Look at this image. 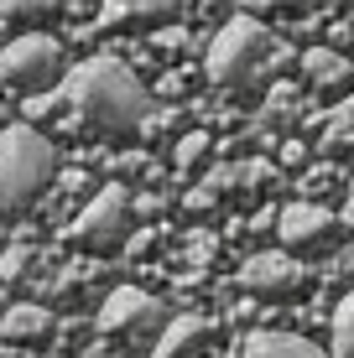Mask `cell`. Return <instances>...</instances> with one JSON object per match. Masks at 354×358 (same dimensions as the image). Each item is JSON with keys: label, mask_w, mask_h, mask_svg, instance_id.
Listing matches in <instances>:
<instances>
[{"label": "cell", "mask_w": 354, "mask_h": 358, "mask_svg": "<svg viewBox=\"0 0 354 358\" xmlns=\"http://www.w3.org/2000/svg\"><path fill=\"white\" fill-rule=\"evenodd\" d=\"M328 229H334V213L318 203H292L276 213V234H282V244H292V250H308V244H323Z\"/></svg>", "instance_id": "8"}, {"label": "cell", "mask_w": 354, "mask_h": 358, "mask_svg": "<svg viewBox=\"0 0 354 358\" xmlns=\"http://www.w3.org/2000/svg\"><path fill=\"white\" fill-rule=\"evenodd\" d=\"M57 145L32 125L0 130V208H27L36 192L53 182Z\"/></svg>", "instance_id": "2"}, {"label": "cell", "mask_w": 354, "mask_h": 358, "mask_svg": "<svg viewBox=\"0 0 354 358\" xmlns=\"http://www.w3.org/2000/svg\"><path fill=\"white\" fill-rule=\"evenodd\" d=\"M63 42L47 31H27L0 52V78L16 89H53V83H63Z\"/></svg>", "instance_id": "4"}, {"label": "cell", "mask_w": 354, "mask_h": 358, "mask_svg": "<svg viewBox=\"0 0 354 358\" xmlns=\"http://www.w3.org/2000/svg\"><path fill=\"white\" fill-rule=\"evenodd\" d=\"M115 171H120V177H136V171H146V156H141V151L115 156Z\"/></svg>", "instance_id": "21"}, {"label": "cell", "mask_w": 354, "mask_h": 358, "mask_svg": "<svg viewBox=\"0 0 354 358\" xmlns=\"http://www.w3.org/2000/svg\"><path fill=\"white\" fill-rule=\"evenodd\" d=\"M203 343H209V322H203V317H177V322L162 332V343H156L151 358H193Z\"/></svg>", "instance_id": "11"}, {"label": "cell", "mask_w": 354, "mask_h": 358, "mask_svg": "<svg viewBox=\"0 0 354 358\" xmlns=\"http://www.w3.org/2000/svg\"><path fill=\"white\" fill-rule=\"evenodd\" d=\"M282 6H292V0H245L250 16H271V10H282Z\"/></svg>", "instance_id": "22"}, {"label": "cell", "mask_w": 354, "mask_h": 358, "mask_svg": "<svg viewBox=\"0 0 354 358\" xmlns=\"http://www.w3.org/2000/svg\"><path fill=\"white\" fill-rule=\"evenodd\" d=\"M156 42H162V47H182V42H188V31H182V27H167V31H156Z\"/></svg>", "instance_id": "24"}, {"label": "cell", "mask_w": 354, "mask_h": 358, "mask_svg": "<svg viewBox=\"0 0 354 358\" xmlns=\"http://www.w3.org/2000/svg\"><path fill=\"white\" fill-rule=\"evenodd\" d=\"M203 151H209V135L193 130V135H182V141H177V156H172V162L188 171V166H198V162H203Z\"/></svg>", "instance_id": "17"}, {"label": "cell", "mask_w": 354, "mask_h": 358, "mask_svg": "<svg viewBox=\"0 0 354 358\" xmlns=\"http://www.w3.org/2000/svg\"><path fill=\"white\" fill-rule=\"evenodd\" d=\"M156 322H162V301H156L151 291H141V286L109 291L104 306H100V332H109V338H125V332H151Z\"/></svg>", "instance_id": "6"}, {"label": "cell", "mask_w": 354, "mask_h": 358, "mask_svg": "<svg viewBox=\"0 0 354 358\" xmlns=\"http://www.w3.org/2000/svg\"><path fill=\"white\" fill-rule=\"evenodd\" d=\"M302 73H308L313 83H323V89H339V83H349L354 78V68H349V57L339 52V47H308L302 52Z\"/></svg>", "instance_id": "12"}, {"label": "cell", "mask_w": 354, "mask_h": 358, "mask_svg": "<svg viewBox=\"0 0 354 358\" xmlns=\"http://www.w3.org/2000/svg\"><path fill=\"white\" fill-rule=\"evenodd\" d=\"M271 63H282V47H276V36L261 27L255 16H235L224 21V31L214 36L209 47V78L224 83V89H240V83H255Z\"/></svg>", "instance_id": "3"}, {"label": "cell", "mask_w": 354, "mask_h": 358, "mask_svg": "<svg viewBox=\"0 0 354 358\" xmlns=\"http://www.w3.org/2000/svg\"><path fill=\"white\" fill-rule=\"evenodd\" d=\"M27 265H32V250H27V244L6 250V255H0V280H16L21 270H27Z\"/></svg>", "instance_id": "20"}, {"label": "cell", "mask_w": 354, "mask_h": 358, "mask_svg": "<svg viewBox=\"0 0 354 358\" xmlns=\"http://www.w3.org/2000/svg\"><path fill=\"white\" fill-rule=\"evenodd\" d=\"M188 6V0H104V10H100V21L94 27H120V21H167V16H177V10Z\"/></svg>", "instance_id": "10"}, {"label": "cell", "mask_w": 354, "mask_h": 358, "mask_svg": "<svg viewBox=\"0 0 354 358\" xmlns=\"http://www.w3.org/2000/svg\"><path fill=\"white\" fill-rule=\"evenodd\" d=\"M47 327H53V312H47V306H36V301L6 306V317H0V332H6V338H16V343H27V338H42Z\"/></svg>", "instance_id": "13"}, {"label": "cell", "mask_w": 354, "mask_h": 358, "mask_svg": "<svg viewBox=\"0 0 354 358\" xmlns=\"http://www.w3.org/2000/svg\"><path fill=\"white\" fill-rule=\"evenodd\" d=\"M68 234L79 244H89V250H115V244L130 234V192H125V182H109V187L73 218Z\"/></svg>", "instance_id": "5"}, {"label": "cell", "mask_w": 354, "mask_h": 358, "mask_svg": "<svg viewBox=\"0 0 354 358\" xmlns=\"http://www.w3.org/2000/svg\"><path fill=\"white\" fill-rule=\"evenodd\" d=\"M302 115V94L297 83H276L271 94H266V109H261V125H287V120Z\"/></svg>", "instance_id": "14"}, {"label": "cell", "mask_w": 354, "mask_h": 358, "mask_svg": "<svg viewBox=\"0 0 354 358\" xmlns=\"http://www.w3.org/2000/svg\"><path fill=\"white\" fill-rule=\"evenodd\" d=\"M302 280V265L292 260L287 250H266V255H250L240 265V286L255 291V296H276V291H292Z\"/></svg>", "instance_id": "7"}, {"label": "cell", "mask_w": 354, "mask_h": 358, "mask_svg": "<svg viewBox=\"0 0 354 358\" xmlns=\"http://www.w3.org/2000/svg\"><path fill=\"white\" fill-rule=\"evenodd\" d=\"M57 99L79 120H89L100 130H136L151 115L146 83L125 63H115V57H89V63H79L73 73H63V94Z\"/></svg>", "instance_id": "1"}, {"label": "cell", "mask_w": 354, "mask_h": 358, "mask_svg": "<svg viewBox=\"0 0 354 358\" xmlns=\"http://www.w3.org/2000/svg\"><path fill=\"white\" fill-rule=\"evenodd\" d=\"M282 162H287V166H302V162H308V145H302V141H292L287 151H282Z\"/></svg>", "instance_id": "23"}, {"label": "cell", "mask_w": 354, "mask_h": 358, "mask_svg": "<svg viewBox=\"0 0 354 358\" xmlns=\"http://www.w3.org/2000/svg\"><path fill=\"white\" fill-rule=\"evenodd\" d=\"M245 358H328L318 343L297 338V332H250Z\"/></svg>", "instance_id": "9"}, {"label": "cell", "mask_w": 354, "mask_h": 358, "mask_svg": "<svg viewBox=\"0 0 354 358\" xmlns=\"http://www.w3.org/2000/svg\"><path fill=\"white\" fill-rule=\"evenodd\" d=\"M334 182H339V166H318V171H308V177H302V203H313V197L328 192Z\"/></svg>", "instance_id": "18"}, {"label": "cell", "mask_w": 354, "mask_h": 358, "mask_svg": "<svg viewBox=\"0 0 354 358\" xmlns=\"http://www.w3.org/2000/svg\"><path fill=\"white\" fill-rule=\"evenodd\" d=\"M63 0H0V10L6 16H47V10H57Z\"/></svg>", "instance_id": "19"}, {"label": "cell", "mask_w": 354, "mask_h": 358, "mask_svg": "<svg viewBox=\"0 0 354 358\" xmlns=\"http://www.w3.org/2000/svg\"><path fill=\"white\" fill-rule=\"evenodd\" d=\"M323 145H328V151H339V145H344V151H354V99H344V104L328 115V125H323Z\"/></svg>", "instance_id": "15"}, {"label": "cell", "mask_w": 354, "mask_h": 358, "mask_svg": "<svg viewBox=\"0 0 354 358\" xmlns=\"http://www.w3.org/2000/svg\"><path fill=\"white\" fill-rule=\"evenodd\" d=\"M344 224H354V203H349V208H344Z\"/></svg>", "instance_id": "25"}, {"label": "cell", "mask_w": 354, "mask_h": 358, "mask_svg": "<svg viewBox=\"0 0 354 358\" xmlns=\"http://www.w3.org/2000/svg\"><path fill=\"white\" fill-rule=\"evenodd\" d=\"M334 348L339 358H354V296L339 301V317H334Z\"/></svg>", "instance_id": "16"}, {"label": "cell", "mask_w": 354, "mask_h": 358, "mask_svg": "<svg viewBox=\"0 0 354 358\" xmlns=\"http://www.w3.org/2000/svg\"><path fill=\"white\" fill-rule=\"evenodd\" d=\"M203 6H209V10H214V6H219V0H203Z\"/></svg>", "instance_id": "26"}]
</instances>
